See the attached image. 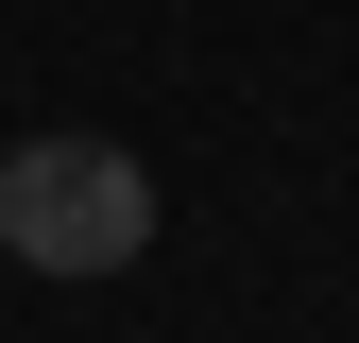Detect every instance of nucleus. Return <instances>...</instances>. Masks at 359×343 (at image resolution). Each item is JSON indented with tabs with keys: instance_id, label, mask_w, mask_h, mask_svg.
<instances>
[{
	"instance_id": "obj_1",
	"label": "nucleus",
	"mask_w": 359,
	"mask_h": 343,
	"mask_svg": "<svg viewBox=\"0 0 359 343\" xmlns=\"http://www.w3.org/2000/svg\"><path fill=\"white\" fill-rule=\"evenodd\" d=\"M154 240V172L120 155V138H18L0 155V257L18 275H120V257Z\"/></svg>"
}]
</instances>
